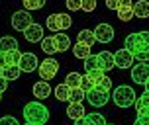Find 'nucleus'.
I'll return each mask as SVG.
<instances>
[{
    "label": "nucleus",
    "mask_w": 149,
    "mask_h": 125,
    "mask_svg": "<svg viewBox=\"0 0 149 125\" xmlns=\"http://www.w3.org/2000/svg\"><path fill=\"white\" fill-rule=\"evenodd\" d=\"M24 117L28 123H37L43 125L49 119V110L45 108L41 102H28L24 108Z\"/></svg>",
    "instance_id": "nucleus-1"
},
{
    "label": "nucleus",
    "mask_w": 149,
    "mask_h": 125,
    "mask_svg": "<svg viewBox=\"0 0 149 125\" xmlns=\"http://www.w3.org/2000/svg\"><path fill=\"white\" fill-rule=\"evenodd\" d=\"M124 47L127 51L135 55L139 51H149V31H135V33H130L124 41Z\"/></svg>",
    "instance_id": "nucleus-2"
},
{
    "label": "nucleus",
    "mask_w": 149,
    "mask_h": 125,
    "mask_svg": "<svg viewBox=\"0 0 149 125\" xmlns=\"http://www.w3.org/2000/svg\"><path fill=\"white\" fill-rule=\"evenodd\" d=\"M112 98H114L118 108H130V106L135 104V90L127 84H122L112 92Z\"/></svg>",
    "instance_id": "nucleus-3"
},
{
    "label": "nucleus",
    "mask_w": 149,
    "mask_h": 125,
    "mask_svg": "<svg viewBox=\"0 0 149 125\" xmlns=\"http://www.w3.org/2000/svg\"><path fill=\"white\" fill-rule=\"evenodd\" d=\"M37 73H39V78L41 80H51V78H55L57 76V73H59V61L55 59H43V63H39V66H37Z\"/></svg>",
    "instance_id": "nucleus-4"
},
{
    "label": "nucleus",
    "mask_w": 149,
    "mask_h": 125,
    "mask_svg": "<svg viewBox=\"0 0 149 125\" xmlns=\"http://www.w3.org/2000/svg\"><path fill=\"white\" fill-rule=\"evenodd\" d=\"M31 14L28 12V10H18V12H14V16H12V28H14L16 31H26L28 30V26H31Z\"/></svg>",
    "instance_id": "nucleus-5"
},
{
    "label": "nucleus",
    "mask_w": 149,
    "mask_h": 125,
    "mask_svg": "<svg viewBox=\"0 0 149 125\" xmlns=\"http://www.w3.org/2000/svg\"><path fill=\"white\" fill-rule=\"evenodd\" d=\"M108 100H110V92H104V90H98V88H92L90 92H86V102L94 108L106 106Z\"/></svg>",
    "instance_id": "nucleus-6"
},
{
    "label": "nucleus",
    "mask_w": 149,
    "mask_h": 125,
    "mask_svg": "<svg viewBox=\"0 0 149 125\" xmlns=\"http://www.w3.org/2000/svg\"><path fill=\"white\" fill-rule=\"evenodd\" d=\"M90 76V80L94 82V88L104 90V92H110L112 90V80L106 76L104 70H92V73H86Z\"/></svg>",
    "instance_id": "nucleus-7"
},
{
    "label": "nucleus",
    "mask_w": 149,
    "mask_h": 125,
    "mask_svg": "<svg viewBox=\"0 0 149 125\" xmlns=\"http://www.w3.org/2000/svg\"><path fill=\"white\" fill-rule=\"evenodd\" d=\"M18 66H20V70H22V73H28V74L33 73V70H37V66H39L37 55H36V53H22Z\"/></svg>",
    "instance_id": "nucleus-8"
},
{
    "label": "nucleus",
    "mask_w": 149,
    "mask_h": 125,
    "mask_svg": "<svg viewBox=\"0 0 149 125\" xmlns=\"http://www.w3.org/2000/svg\"><path fill=\"white\" fill-rule=\"evenodd\" d=\"M114 61H116V66L118 68H132L135 59L126 47H122V49H118V51L114 53Z\"/></svg>",
    "instance_id": "nucleus-9"
},
{
    "label": "nucleus",
    "mask_w": 149,
    "mask_h": 125,
    "mask_svg": "<svg viewBox=\"0 0 149 125\" xmlns=\"http://www.w3.org/2000/svg\"><path fill=\"white\" fill-rule=\"evenodd\" d=\"M132 80L135 84H145L149 80V65L147 63H137L132 66Z\"/></svg>",
    "instance_id": "nucleus-10"
},
{
    "label": "nucleus",
    "mask_w": 149,
    "mask_h": 125,
    "mask_svg": "<svg viewBox=\"0 0 149 125\" xmlns=\"http://www.w3.org/2000/svg\"><path fill=\"white\" fill-rule=\"evenodd\" d=\"M94 37L100 43H110L112 39H114V28H112L110 23H98L96 30H94Z\"/></svg>",
    "instance_id": "nucleus-11"
},
{
    "label": "nucleus",
    "mask_w": 149,
    "mask_h": 125,
    "mask_svg": "<svg viewBox=\"0 0 149 125\" xmlns=\"http://www.w3.org/2000/svg\"><path fill=\"white\" fill-rule=\"evenodd\" d=\"M20 57H22L20 49H12V51L0 53V68H4V66H14V65H18V63H20Z\"/></svg>",
    "instance_id": "nucleus-12"
},
{
    "label": "nucleus",
    "mask_w": 149,
    "mask_h": 125,
    "mask_svg": "<svg viewBox=\"0 0 149 125\" xmlns=\"http://www.w3.org/2000/svg\"><path fill=\"white\" fill-rule=\"evenodd\" d=\"M118 12V18L122 22H130L132 18H135L134 14V0H122L120 2V8L116 10Z\"/></svg>",
    "instance_id": "nucleus-13"
},
{
    "label": "nucleus",
    "mask_w": 149,
    "mask_h": 125,
    "mask_svg": "<svg viewBox=\"0 0 149 125\" xmlns=\"http://www.w3.org/2000/svg\"><path fill=\"white\" fill-rule=\"evenodd\" d=\"M24 37L30 43H41V39H43V28L39 23H31V26H28V30L24 31Z\"/></svg>",
    "instance_id": "nucleus-14"
},
{
    "label": "nucleus",
    "mask_w": 149,
    "mask_h": 125,
    "mask_svg": "<svg viewBox=\"0 0 149 125\" xmlns=\"http://www.w3.org/2000/svg\"><path fill=\"white\" fill-rule=\"evenodd\" d=\"M31 90H33V96H36L37 100H45L47 96L51 94V86H49V82H47V80H39V82H36Z\"/></svg>",
    "instance_id": "nucleus-15"
},
{
    "label": "nucleus",
    "mask_w": 149,
    "mask_h": 125,
    "mask_svg": "<svg viewBox=\"0 0 149 125\" xmlns=\"http://www.w3.org/2000/svg\"><path fill=\"white\" fill-rule=\"evenodd\" d=\"M98 61H100V66H102L104 73H108V70H112V68L116 66L114 53H110V51H100L98 53Z\"/></svg>",
    "instance_id": "nucleus-16"
},
{
    "label": "nucleus",
    "mask_w": 149,
    "mask_h": 125,
    "mask_svg": "<svg viewBox=\"0 0 149 125\" xmlns=\"http://www.w3.org/2000/svg\"><path fill=\"white\" fill-rule=\"evenodd\" d=\"M67 115L73 119V121H77V119H82L86 115V110L82 108V104H73L71 102L67 106Z\"/></svg>",
    "instance_id": "nucleus-17"
},
{
    "label": "nucleus",
    "mask_w": 149,
    "mask_h": 125,
    "mask_svg": "<svg viewBox=\"0 0 149 125\" xmlns=\"http://www.w3.org/2000/svg\"><path fill=\"white\" fill-rule=\"evenodd\" d=\"M135 111H137V115H147L149 113V94H141L139 98H135Z\"/></svg>",
    "instance_id": "nucleus-18"
},
{
    "label": "nucleus",
    "mask_w": 149,
    "mask_h": 125,
    "mask_svg": "<svg viewBox=\"0 0 149 125\" xmlns=\"http://www.w3.org/2000/svg\"><path fill=\"white\" fill-rule=\"evenodd\" d=\"M77 43H82V45H88V47H92V45L96 43L94 31H90V30H82V31H79V35H77Z\"/></svg>",
    "instance_id": "nucleus-19"
},
{
    "label": "nucleus",
    "mask_w": 149,
    "mask_h": 125,
    "mask_svg": "<svg viewBox=\"0 0 149 125\" xmlns=\"http://www.w3.org/2000/svg\"><path fill=\"white\" fill-rule=\"evenodd\" d=\"M41 49H43V53H47V55H55L57 51V41H55V35H49V37H43L41 39Z\"/></svg>",
    "instance_id": "nucleus-20"
},
{
    "label": "nucleus",
    "mask_w": 149,
    "mask_h": 125,
    "mask_svg": "<svg viewBox=\"0 0 149 125\" xmlns=\"http://www.w3.org/2000/svg\"><path fill=\"white\" fill-rule=\"evenodd\" d=\"M134 14L137 18H149V0H137V2H134Z\"/></svg>",
    "instance_id": "nucleus-21"
},
{
    "label": "nucleus",
    "mask_w": 149,
    "mask_h": 125,
    "mask_svg": "<svg viewBox=\"0 0 149 125\" xmlns=\"http://www.w3.org/2000/svg\"><path fill=\"white\" fill-rule=\"evenodd\" d=\"M55 41H57V51L59 53L67 51L69 47H71V37L67 33H63V31H57L55 33Z\"/></svg>",
    "instance_id": "nucleus-22"
},
{
    "label": "nucleus",
    "mask_w": 149,
    "mask_h": 125,
    "mask_svg": "<svg viewBox=\"0 0 149 125\" xmlns=\"http://www.w3.org/2000/svg\"><path fill=\"white\" fill-rule=\"evenodd\" d=\"M71 90H73V88H69L65 82L59 84L57 88L53 90V92H55V98H57V102H69V100H71Z\"/></svg>",
    "instance_id": "nucleus-23"
},
{
    "label": "nucleus",
    "mask_w": 149,
    "mask_h": 125,
    "mask_svg": "<svg viewBox=\"0 0 149 125\" xmlns=\"http://www.w3.org/2000/svg\"><path fill=\"white\" fill-rule=\"evenodd\" d=\"M12 49H18V41H16V37H12V35L0 37V53L12 51Z\"/></svg>",
    "instance_id": "nucleus-24"
},
{
    "label": "nucleus",
    "mask_w": 149,
    "mask_h": 125,
    "mask_svg": "<svg viewBox=\"0 0 149 125\" xmlns=\"http://www.w3.org/2000/svg\"><path fill=\"white\" fill-rule=\"evenodd\" d=\"M20 66L18 65H14V66H4L2 68V73H0V76H4L6 80H18L20 78Z\"/></svg>",
    "instance_id": "nucleus-25"
},
{
    "label": "nucleus",
    "mask_w": 149,
    "mask_h": 125,
    "mask_svg": "<svg viewBox=\"0 0 149 125\" xmlns=\"http://www.w3.org/2000/svg\"><path fill=\"white\" fill-rule=\"evenodd\" d=\"M45 26H47V30H49V31H63V30H61V14L47 16Z\"/></svg>",
    "instance_id": "nucleus-26"
},
{
    "label": "nucleus",
    "mask_w": 149,
    "mask_h": 125,
    "mask_svg": "<svg viewBox=\"0 0 149 125\" xmlns=\"http://www.w3.org/2000/svg\"><path fill=\"white\" fill-rule=\"evenodd\" d=\"M73 55L77 57V59H81V61L88 59L90 57V47L88 45H82V43H77L73 47Z\"/></svg>",
    "instance_id": "nucleus-27"
},
{
    "label": "nucleus",
    "mask_w": 149,
    "mask_h": 125,
    "mask_svg": "<svg viewBox=\"0 0 149 125\" xmlns=\"http://www.w3.org/2000/svg\"><path fill=\"white\" fill-rule=\"evenodd\" d=\"M84 70H86V73H92V70H102L100 61H98V55H90L88 59H84Z\"/></svg>",
    "instance_id": "nucleus-28"
},
{
    "label": "nucleus",
    "mask_w": 149,
    "mask_h": 125,
    "mask_svg": "<svg viewBox=\"0 0 149 125\" xmlns=\"http://www.w3.org/2000/svg\"><path fill=\"white\" fill-rule=\"evenodd\" d=\"M84 123L86 125H106V119L100 113H86L84 115Z\"/></svg>",
    "instance_id": "nucleus-29"
},
{
    "label": "nucleus",
    "mask_w": 149,
    "mask_h": 125,
    "mask_svg": "<svg viewBox=\"0 0 149 125\" xmlns=\"http://www.w3.org/2000/svg\"><path fill=\"white\" fill-rule=\"evenodd\" d=\"M24 2V10L33 12V10H41L45 6V0H22Z\"/></svg>",
    "instance_id": "nucleus-30"
},
{
    "label": "nucleus",
    "mask_w": 149,
    "mask_h": 125,
    "mask_svg": "<svg viewBox=\"0 0 149 125\" xmlns=\"http://www.w3.org/2000/svg\"><path fill=\"white\" fill-rule=\"evenodd\" d=\"M81 74L79 73H69L67 74V78H65V84H67L69 88H79L81 86Z\"/></svg>",
    "instance_id": "nucleus-31"
},
{
    "label": "nucleus",
    "mask_w": 149,
    "mask_h": 125,
    "mask_svg": "<svg viewBox=\"0 0 149 125\" xmlns=\"http://www.w3.org/2000/svg\"><path fill=\"white\" fill-rule=\"evenodd\" d=\"M82 100H86V92H82L81 88H73L71 90V100L73 104H82Z\"/></svg>",
    "instance_id": "nucleus-32"
},
{
    "label": "nucleus",
    "mask_w": 149,
    "mask_h": 125,
    "mask_svg": "<svg viewBox=\"0 0 149 125\" xmlns=\"http://www.w3.org/2000/svg\"><path fill=\"white\" fill-rule=\"evenodd\" d=\"M79 88H81L82 92H90V90L94 88V82L90 80V76H88V74H84V76L81 78V86H79Z\"/></svg>",
    "instance_id": "nucleus-33"
},
{
    "label": "nucleus",
    "mask_w": 149,
    "mask_h": 125,
    "mask_svg": "<svg viewBox=\"0 0 149 125\" xmlns=\"http://www.w3.org/2000/svg\"><path fill=\"white\" fill-rule=\"evenodd\" d=\"M81 10H84V12H94L96 10V0H82V4H81Z\"/></svg>",
    "instance_id": "nucleus-34"
},
{
    "label": "nucleus",
    "mask_w": 149,
    "mask_h": 125,
    "mask_svg": "<svg viewBox=\"0 0 149 125\" xmlns=\"http://www.w3.org/2000/svg\"><path fill=\"white\" fill-rule=\"evenodd\" d=\"M71 26H73V18L67 16V14H61V30L65 31V30H69Z\"/></svg>",
    "instance_id": "nucleus-35"
},
{
    "label": "nucleus",
    "mask_w": 149,
    "mask_h": 125,
    "mask_svg": "<svg viewBox=\"0 0 149 125\" xmlns=\"http://www.w3.org/2000/svg\"><path fill=\"white\" fill-rule=\"evenodd\" d=\"M81 4H82V0H65V6H67L71 12L81 10Z\"/></svg>",
    "instance_id": "nucleus-36"
},
{
    "label": "nucleus",
    "mask_w": 149,
    "mask_h": 125,
    "mask_svg": "<svg viewBox=\"0 0 149 125\" xmlns=\"http://www.w3.org/2000/svg\"><path fill=\"white\" fill-rule=\"evenodd\" d=\"M0 125H20V123H18V119L12 117V115H4V117H0Z\"/></svg>",
    "instance_id": "nucleus-37"
},
{
    "label": "nucleus",
    "mask_w": 149,
    "mask_h": 125,
    "mask_svg": "<svg viewBox=\"0 0 149 125\" xmlns=\"http://www.w3.org/2000/svg\"><path fill=\"white\" fill-rule=\"evenodd\" d=\"M134 59H137V63H147V61H149V51H139V53H135Z\"/></svg>",
    "instance_id": "nucleus-38"
},
{
    "label": "nucleus",
    "mask_w": 149,
    "mask_h": 125,
    "mask_svg": "<svg viewBox=\"0 0 149 125\" xmlns=\"http://www.w3.org/2000/svg\"><path fill=\"white\" fill-rule=\"evenodd\" d=\"M120 2H122V0H106V8H108V10H118Z\"/></svg>",
    "instance_id": "nucleus-39"
},
{
    "label": "nucleus",
    "mask_w": 149,
    "mask_h": 125,
    "mask_svg": "<svg viewBox=\"0 0 149 125\" xmlns=\"http://www.w3.org/2000/svg\"><path fill=\"white\" fill-rule=\"evenodd\" d=\"M8 88V80L4 78V76H0V94H4Z\"/></svg>",
    "instance_id": "nucleus-40"
},
{
    "label": "nucleus",
    "mask_w": 149,
    "mask_h": 125,
    "mask_svg": "<svg viewBox=\"0 0 149 125\" xmlns=\"http://www.w3.org/2000/svg\"><path fill=\"white\" fill-rule=\"evenodd\" d=\"M135 121H139V123H143V125H149V113L147 115H137Z\"/></svg>",
    "instance_id": "nucleus-41"
},
{
    "label": "nucleus",
    "mask_w": 149,
    "mask_h": 125,
    "mask_svg": "<svg viewBox=\"0 0 149 125\" xmlns=\"http://www.w3.org/2000/svg\"><path fill=\"white\" fill-rule=\"evenodd\" d=\"M74 125H86V123H84V117H82V119H77V121H74Z\"/></svg>",
    "instance_id": "nucleus-42"
},
{
    "label": "nucleus",
    "mask_w": 149,
    "mask_h": 125,
    "mask_svg": "<svg viewBox=\"0 0 149 125\" xmlns=\"http://www.w3.org/2000/svg\"><path fill=\"white\" fill-rule=\"evenodd\" d=\"M143 86H145V92H147V94H149V80L145 82V84H143Z\"/></svg>",
    "instance_id": "nucleus-43"
},
{
    "label": "nucleus",
    "mask_w": 149,
    "mask_h": 125,
    "mask_svg": "<svg viewBox=\"0 0 149 125\" xmlns=\"http://www.w3.org/2000/svg\"><path fill=\"white\" fill-rule=\"evenodd\" d=\"M134 125H143V123H139V121H135V123H134Z\"/></svg>",
    "instance_id": "nucleus-44"
},
{
    "label": "nucleus",
    "mask_w": 149,
    "mask_h": 125,
    "mask_svg": "<svg viewBox=\"0 0 149 125\" xmlns=\"http://www.w3.org/2000/svg\"><path fill=\"white\" fill-rule=\"evenodd\" d=\"M26 125H37V123H26Z\"/></svg>",
    "instance_id": "nucleus-45"
},
{
    "label": "nucleus",
    "mask_w": 149,
    "mask_h": 125,
    "mask_svg": "<svg viewBox=\"0 0 149 125\" xmlns=\"http://www.w3.org/2000/svg\"><path fill=\"white\" fill-rule=\"evenodd\" d=\"M0 102H2V94H0Z\"/></svg>",
    "instance_id": "nucleus-46"
},
{
    "label": "nucleus",
    "mask_w": 149,
    "mask_h": 125,
    "mask_svg": "<svg viewBox=\"0 0 149 125\" xmlns=\"http://www.w3.org/2000/svg\"><path fill=\"white\" fill-rule=\"evenodd\" d=\"M0 73H2V68H0Z\"/></svg>",
    "instance_id": "nucleus-47"
},
{
    "label": "nucleus",
    "mask_w": 149,
    "mask_h": 125,
    "mask_svg": "<svg viewBox=\"0 0 149 125\" xmlns=\"http://www.w3.org/2000/svg\"><path fill=\"white\" fill-rule=\"evenodd\" d=\"M106 125H108V123H106Z\"/></svg>",
    "instance_id": "nucleus-48"
}]
</instances>
